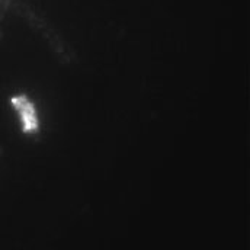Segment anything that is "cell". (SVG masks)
<instances>
[{"instance_id": "cell-1", "label": "cell", "mask_w": 250, "mask_h": 250, "mask_svg": "<svg viewBox=\"0 0 250 250\" xmlns=\"http://www.w3.org/2000/svg\"><path fill=\"white\" fill-rule=\"evenodd\" d=\"M13 10L19 16H22L35 31H38L45 38V41L51 47L53 53L56 54V57L62 64H71V62H74V51L62 40V35L53 28V25L44 16H41L37 10H34V7H31L26 3L19 1V3L13 4Z\"/></svg>"}, {"instance_id": "cell-2", "label": "cell", "mask_w": 250, "mask_h": 250, "mask_svg": "<svg viewBox=\"0 0 250 250\" xmlns=\"http://www.w3.org/2000/svg\"><path fill=\"white\" fill-rule=\"evenodd\" d=\"M1 154H3V147L0 146V156H1Z\"/></svg>"}]
</instances>
